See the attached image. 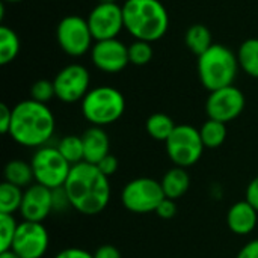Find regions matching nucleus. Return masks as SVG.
<instances>
[{"label": "nucleus", "instance_id": "obj_5", "mask_svg": "<svg viewBox=\"0 0 258 258\" xmlns=\"http://www.w3.org/2000/svg\"><path fill=\"white\" fill-rule=\"evenodd\" d=\"M125 110V98L116 88L97 86L82 100V113L92 125L103 127L116 122Z\"/></svg>", "mask_w": 258, "mask_h": 258}, {"label": "nucleus", "instance_id": "obj_25", "mask_svg": "<svg viewBox=\"0 0 258 258\" xmlns=\"http://www.w3.org/2000/svg\"><path fill=\"white\" fill-rule=\"evenodd\" d=\"M23 189L3 181L0 184V213H6V215H14L15 212H20L21 203H23Z\"/></svg>", "mask_w": 258, "mask_h": 258}, {"label": "nucleus", "instance_id": "obj_2", "mask_svg": "<svg viewBox=\"0 0 258 258\" xmlns=\"http://www.w3.org/2000/svg\"><path fill=\"white\" fill-rule=\"evenodd\" d=\"M54 127V115L47 104L29 98L12 107L9 136L23 147L41 148L47 145L53 138Z\"/></svg>", "mask_w": 258, "mask_h": 258}, {"label": "nucleus", "instance_id": "obj_15", "mask_svg": "<svg viewBox=\"0 0 258 258\" xmlns=\"http://www.w3.org/2000/svg\"><path fill=\"white\" fill-rule=\"evenodd\" d=\"M53 212V190L33 183L26 187L23 195V203L20 207V215L29 222H42Z\"/></svg>", "mask_w": 258, "mask_h": 258}, {"label": "nucleus", "instance_id": "obj_38", "mask_svg": "<svg viewBox=\"0 0 258 258\" xmlns=\"http://www.w3.org/2000/svg\"><path fill=\"white\" fill-rule=\"evenodd\" d=\"M0 258H20L12 249H8V251H2L0 252Z\"/></svg>", "mask_w": 258, "mask_h": 258}, {"label": "nucleus", "instance_id": "obj_23", "mask_svg": "<svg viewBox=\"0 0 258 258\" xmlns=\"http://www.w3.org/2000/svg\"><path fill=\"white\" fill-rule=\"evenodd\" d=\"M20 53V38L14 29L0 27V65L11 63Z\"/></svg>", "mask_w": 258, "mask_h": 258}, {"label": "nucleus", "instance_id": "obj_36", "mask_svg": "<svg viewBox=\"0 0 258 258\" xmlns=\"http://www.w3.org/2000/svg\"><path fill=\"white\" fill-rule=\"evenodd\" d=\"M246 201L258 212V175L246 187Z\"/></svg>", "mask_w": 258, "mask_h": 258}, {"label": "nucleus", "instance_id": "obj_21", "mask_svg": "<svg viewBox=\"0 0 258 258\" xmlns=\"http://www.w3.org/2000/svg\"><path fill=\"white\" fill-rule=\"evenodd\" d=\"M239 67L251 77L258 79V38L243 41L237 50Z\"/></svg>", "mask_w": 258, "mask_h": 258}, {"label": "nucleus", "instance_id": "obj_9", "mask_svg": "<svg viewBox=\"0 0 258 258\" xmlns=\"http://www.w3.org/2000/svg\"><path fill=\"white\" fill-rule=\"evenodd\" d=\"M56 39L59 47L68 56H83L91 51L94 45V36L91 33L88 20L80 15L63 17L56 27Z\"/></svg>", "mask_w": 258, "mask_h": 258}, {"label": "nucleus", "instance_id": "obj_39", "mask_svg": "<svg viewBox=\"0 0 258 258\" xmlns=\"http://www.w3.org/2000/svg\"><path fill=\"white\" fill-rule=\"evenodd\" d=\"M3 3H18V2H23V0H2Z\"/></svg>", "mask_w": 258, "mask_h": 258}, {"label": "nucleus", "instance_id": "obj_13", "mask_svg": "<svg viewBox=\"0 0 258 258\" xmlns=\"http://www.w3.org/2000/svg\"><path fill=\"white\" fill-rule=\"evenodd\" d=\"M243 109H245V95L234 85L210 92L206 101V112L209 118L225 124L236 119L243 112Z\"/></svg>", "mask_w": 258, "mask_h": 258}, {"label": "nucleus", "instance_id": "obj_17", "mask_svg": "<svg viewBox=\"0 0 258 258\" xmlns=\"http://www.w3.org/2000/svg\"><path fill=\"white\" fill-rule=\"evenodd\" d=\"M83 141V150H85V162L98 165L100 160H103L110 150V141L107 133L103 130V127L92 125L82 135Z\"/></svg>", "mask_w": 258, "mask_h": 258}, {"label": "nucleus", "instance_id": "obj_34", "mask_svg": "<svg viewBox=\"0 0 258 258\" xmlns=\"http://www.w3.org/2000/svg\"><path fill=\"white\" fill-rule=\"evenodd\" d=\"M54 258H94V254L82 249V248H65Z\"/></svg>", "mask_w": 258, "mask_h": 258}, {"label": "nucleus", "instance_id": "obj_32", "mask_svg": "<svg viewBox=\"0 0 258 258\" xmlns=\"http://www.w3.org/2000/svg\"><path fill=\"white\" fill-rule=\"evenodd\" d=\"M97 166L106 177H112L118 171V159L112 154H107L103 160L98 162Z\"/></svg>", "mask_w": 258, "mask_h": 258}, {"label": "nucleus", "instance_id": "obj_3", "mask_svg": "<svg viewBox=\"0 0 258 258\" xmlns=\"http://www.w3.org/2000/svg\"><path fill=\"white\" fill-rule=\"evenodd\" d=\"M124 29L147 42L162 39L169 27V14L160 0H125L122 5Z\"/></svg>", "mask_w": 258, "mask_h": 258}, {"label": "nucleus", "instance_id": "obj_12", "mask_svg": "<svg viewBox=\"0 0 258 258\" xmlns=\"http://www.w3.org/2000/svg\"><path fill=\"white\" fill-rule=\"evenodd\" d=\"M50 237L42 222L23 221L18 224L12 251L20 258H42L48 249Z\"/></svg>", "mask_w": 258, "mask_h": 258}, {"label": "nucleus", "instance_id": "obj_28", "mask_svg": "<svg viewBox=\"0 0 258 258\" xmlns=\"http://www.w3.org/2000/svg\"><path fill=\"white\" fill-rule=\"evenodd\" d=\"M18 224L14 215L0 213V252L12 248V242L17 234Z\"/></svg>", "mask_w": 258, "mask_h": 258}, {"label": "nucleus", "instance_id": "obj_22", "mask_svg": "<svg viewBox=\"0 0 258 258\" xmlns=\"http://www.w3.org/2000/svg\"><path fill=\"white\" fill-rule=\"evenodd\" d=\"M147 132L148 135L154 139V141H162L166 142L168 138L172 135V132L175 130V124L172 121V118L166 113H153L148 119H147Z\"/></svg>", "mask_w": 258, "mask_h": 258}, {"label": "nucleus", "instance_id": "obj_20", "mask_svg": "<svg viewBox=\"0 0 258 258\" xmlns=\"http://www.w3.org/2000/svg\"><path fill=\"white\" fill-rule=\"evenodd\" d=\"M184 41H186L187 48L197 56H201L204 51H207L213 45L212 32L209 30V27H206L201 23L194 24L187 29L184 35Z\"/></svg>", "mask_w": 258, "mask_h": 258}, {"label": "nucleus", "instance_id": "obj_30", "mask_svg": "<svg viewBox=\"0 0 258 258\" xmlns=\"http://www.w3.org/2000/svg\"><path fill=\"white\" fill-rule=\"evenodd\" d=\"M67 207H71L70 204V200L67 197V192L62 187H57V189H53V212H60V210H65Z\"/></svg>", "mask_w": 258, "mask_h": 258}, {"label": "nucleus", "instance_id": "obj_19", "mask_svg": "<svg viewBox=\"0 0 258 258\" xmlns=\"http://www.w3.org/2000/svg\"><path fill=\"white\" fill-rule=\"evenodd\" d=\"M33 180H35V177H33V169H32L30 163H27L21 159H14L6 163L5 181L12 183L23 189V187H29Z\"/></svg>", "mask_w": 258, "mask_h": 258}, {"label": "nucleus", "instance_id": "obj_1", "mask_svg": "<svg viewBox=\"0 0 258 258\" xmlns=\"http://www.w3.org/2000/svg\"><path fill=\"white\" fill-rule=\"evenodd\" d=\"M63 189L71 207L86 216L101 213L110 200L109 177H106L97 165L88 162L71 166Z\"/></svg>", "mask_w": 258, "mask_h": 258}, {"label": "nucleus", "instance_id": "obj_7", "mask_svg": "<svg viewBox=\"0 0 258 258\" xmlns=\"http://www.w3.org/2000/svg\"><path fill=\"white\" fill-rule=\"evenodd\" d=\"M165 145L169 159L175 166L180 168L194 166L201 159L206 148L200 130L189 124L177 125L172 135L165 142Z\"/></svg>", "mask_w": 258, "mask_h": 258}, {"label": "nucleus", "instance_id": "obj_18", "mask_svg": "<svg viewBox=\"0 0 258 258\" xmlns=\"http://www.w3.org/2000/svg\"><path fill=\"white\" fill-rule=\"evenodd\" d=\"M160 183H162L165 197L175 201L187 192V189L190 186V177H189L186 168L174 166L163 175Z\"/></svg>", "mask_w": 258, "mask_h": 258}, {"label": "nucleus", "instance_id": "obj_16", "mask_svg": "<svg viewBox=\"0 0 258 258\" xmlns=\"http://www.w3.org/2000/svg\"><path fill=\"white\" fill-rule=\"evenodd\" d=\"M258 212L245 200L233 204L227 213L228 228L237 236H246L257 227Z\"/></svg>", "mask_w": 258, "mask_h": 258}, {"label": "nucleus", "instance_id": "obj_26", "mask_svg": "<svg viewBox=\"0 0 258 258\" xmlns=\"http://www.w3.org/2000/svg\"><path fill=\"white\" fill-rule=\"evenodd\" d=\"M57 150L71 166L85 162V150H83L82 136H76V135L63 136L57 144Z\"/></svg>", "mask_w": 258, "mask_h": 258}, {"label": "nucleus", "instance_id": "obj_14", "mask_svg": "<svg viewBox=\"0 0 258 258\" xmlns=\"http://www.w3.org/2000/svg\"><path fill=\"white\" fill-rule=\"evenodd\" d=\"M91 60L100 71L116 74L130 63L128 45L118 38L95 41L91 48Z\"/></svg>", "mask_w": 258, "mask_h": 258}, {"label": "nucleus", "instance_id": "obj_11", "mask_svg": "<svg viewBox=\"0 0 258 258\" xmlns=\"http://www.w3.org/2000/svg\"><path fill=\"white\" fill-rule=\"evenodd\" d=\"M88 24L95 41L118 38L124 29L122 6L118 3H100L92 8L88 15Z\"/></svg>", "mask_w": 258, "mask_h": 258}, {"label": "nucleus", "instance_id": "obj_27", "mask_svg": "<svg viewBox=\"0 0 258 258\" xmlns=\"http://www.w3.org/2000/svg\"><path fill=\"white\" fill-rule=\"evenodd\" d=\"M153 54H154V50H153L151 42L135 39L128 45V59H130V63L133 65H138V67L147 65L153 59Z\"/></svg>", "mask_w": 258, "mask_h": 258}, {"label": "nucleus", "instance_id": "obj_4", "mask_svg": "<svg viewBox=\"0 0 258 258\" xmlns=\"http://www.w3.org/2000/svg\"><path fill=\"white\" fill-rule=\"evenodd\" d=\"M239 68L237 54L224 44H213L198 56V77L201 85L210 92L231 86Z\"/></svg>", "mask_w": 258, "mask_h": 258}, {"label": "nucleus", "instance_id": "obj_33", "mask_svg": "<svg viewBox=\"0 0 258 258\" xmlns=\"http://www.w3.org/2000/svg\"><path fill=\"white\" fill-rule=\"evenodd\" d=\"M11 122H12V109L3 103L0 104V132L3 135H9Z\"/></svg>", "mask_w": 258, "mask_h": 258}, {"label": "nucleus", "instance_id": "obj_37", "mask_svg": "<svg viewBox=\"0 0 258 258\" xmlns=\"http://www.w3.org/2000/svg\"><path fill=\"white\" fill-rule=\"evenodd\" d=\"M236 258H258V239L248 242L237 254Z\"/></svg>", "mask_w": 258, "mask_h": 258}, {"label": "nucleus", "instance_id": "obj_24", "mask_svg": "<svg viewBox=\"0 0 258 258\" xmlns=\"http://www.w3.org/2000/svg\"><path fill=\"white\" fill-rule=\"evenodd\" d=\"M200 135H201V139H203V144L206 148H218L227 139V124L209 118L201 125Z\"/></svg>", "mask_w": 258, "mask_h": 258}, {"label": "nucleus", "instance_id": "obj_29", "mask_svg": "<svg viewBox=\"0 0 258 258\" xmlns=\"http://www.w3.org/2000/svg\"><path fill=\"white\" fill-rule=\"evenodd\" d=\"M54 97H56V91H54L53 80L39 79L30 88V98L35 100V101H38V103L47 104Z\"/></svg>", "mask_w": 258, "mask_h": 258}, {"label": "nucleus", "instance_id": "obj_6", "mask_svg": "<svg viewBox=\"0 0 258 258\" xmlns=\"http://www.w3.org/2000/svg\"><path fill=\"white\" fill-rule=\"evenodd\" d=\"M35 183L42 184L48 189L62 187L70 175L71 165L59 153L57 147L44 145L36 148L30 160Z\"/></svg>", "mask_w": 258, "mask_h": 258}, {"label": "nucleus", "instance_id": "obj_10", "mask_svg": "<svg viewBox=\"0 0 258 258\" xmlns=\"http://www.w3.org/2000/svg\"><path fill=\"white\" fill-rule=\"evenodd\" d=\"M56 98L63 103L82 101L85 95L91 91V76L89 71L80 63H70L63 67L53 79Z\"/></svg>", "mask_w": 258, "mask_h": 258}, {"label": "nucleus", "instance_id": "obj_35", "mask_svg": "<svg viewBox=\"0 0 258 258\" xmlns=\"http://www.w3.org/2000/svg\"><path fill=\"white\" fill-rule=\"evenodd\" d=\"M94 258H122L119 249L113 245H101L95 252Z\"/></svg>", "mask_w": 258, "mask_h": 258}, {"label": "nucleus", "instance_id": "obj_31", "mask_svg": "<svg viewBox=\"0 0 258 258\" xmlns=\"http://www.w3.org/2000/svg\"><path fill=\"white\" fill-rule=\"evenodd\" d=\"M156 213H157V216H160L162 219H172V218L175 216V213H177L175 201H174V200H169V198H165V200L159 204Z\"/></svg>", "mask_w": 258, "mask_h": 258}, {"label": "nucleus", "instance_id": "obj_40", "mask_svg": "<svg viewBox=\"0 0 258 258\" xmlns=\"http://www.w3.org/2000/svg\"><path fill=\"white\" fill-rule=\"evenodd\" d=\"M100 3H116V0H98Z\"/></svg>", "mask_w": 258, "mask_h": 258}, {"label": "nucleus", "instance_id": "obj_8", "mask_svg": "<svg viewBox=\"0 0 258 258\" xmlns=\"http://www.w3.org/2000/svg\"><path fill=\"white\" fill-rule=\"evenodd\" d=\"M166 197L162 183L148 177H141L128 181L121 194V201L124 207L128 212L138 215L156 212L159 204Z\"/></svg>", "mask_w": 258, "mask_h": 258}]
</instances>
